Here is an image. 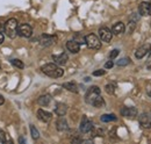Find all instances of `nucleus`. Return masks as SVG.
<instances>
[{"mask_svg":"<svg viewBox=\"0 0 151 144\" xmlns=\"http://www.w3.org/2000/svg\"><path fill=\"white\" fill-rule=\"evenodd\" d=\"M42 72L51 78H60L64 74V70L60 69L56 63H48L41 68Z\"/></svg>","mask_w":151,"mask_h":144,"instance_id":"obj_1","label":"nucleus"},{"mask_svg":"<svg viewBox=\"0 0 151 144\" xmlns=\"http://www.w3.org/2000/svg\"><path fill=\"white\" fill-rule=\"evenodd\" d=\"M18 26H19V23H18L17 19H8L4 24L5 34L9 38H15L18 36Z\"/></svg>","mask_w":151,"mask_h":144,"instance_id":"obj_2","label":"nucleus"},{"mask_svg":"<svg viewBox=\"0 0 151 144\" xmlns=\"http://www.w3.org/2000/svg\"><path fill=\"white\" fill-rule=\"evenodd\" d=\"M85 43L90 49H100L101 48V42L98 38V36L94 34H90L85 37Z\"/></svg>","mask_w":151,"mask_h":144,"instance_id":"obj_3","label":"nucleus"},{"mask_svg":"<svg viewBox=\"0 0 151 144\" xmlns=\"http://www.w3.org/2000/svg\"><path fill=\"white\" fill-rule=\"evenodd\" d=\"M100 94H101V91H100V89H99L98 86H91V87L88 89V91L86 92L85 100H86L87 104L91 105V104L93 102V100H94L98 95H100Z\"/></svg>","mask_w":151,"mask_h":144,"instance_id":"obj_4","label":"nucleus"},{"mask_svg":"<svg viewBox=\"0 0 151 144\" xmlns=\"http://www.w3.org/2000/svg\"><path fill=\"white\" fill-rule=\"evenodd\" d=\"M92 130H93L92 121H90L86 115H83V119H81V122H80V131L83 134H87V132H90Z\"/></svg>","mask_w":151,"mask_h":144,"instance_id":"obj_5","label":"nucleus"},{"mask_svg":"<svg viewBox=\"0 0 151 144\" xmlns=\"http://www.w3.org/2000/svg\"><path fill=\"white\" fill-rule=\"evenodd\" d=\"M32 34H33V28H32L29 24L23 23V24L18 26V35L19 36L28 38V37H30V36H32Z\"/></svg>","mask_w":151,"mask_h":144,"instance_id":"obj_6","label":"nucleus"},{"mask_svg":"<svg viewBox=\"0 0 151 144\" xmlns=\"http://www.w3.org/2000/svg\"><path fill=\"white\" fill-rule=\"evenodd\" d=\"M138 122L143 129H149L151 127V115L148 113H142L138 117Z\"/></svg>","mask_w":151,"mask_h":144,"instance_id":"obj_7","label":"nucleus"},{"mask_svg":"<svg viewBox=\"0 0 151 144\" xmlns=\"http://www.w3.org/2000/svg\"><path fill=\"white\" fill-rule=\"evenodd\" d=\"M138 12L143 17H150L151 15V4L148 1H143L138 6Z\"/></svg>","mask_w":151,"mask_h":144,"instance_id":"obj_8","label":"nucleus"},{"mask_svg":"<svg viewBox=\"0 0 151 144\" xmlns=\"http://www.w3.org/2000/svg\"><path fill=\"white\" fill-rule=\"evenodd\" d=\"M99 36H100V38H101V41H104V42H111L112 41V37H113V33L108 29V28H106V27H102V28H100L99 29Z\"/></svg>","mask_w":151,"mask_h":144,"instance_id":"obj_9","label":"nucleus"},{"mask_svg":"<svg viewBox=\"0 0 151 144\" xmlns=\"http://www.w3.org/2000/svg\"><path fill=\"white\" fill-rule=\"evenodd\" d=\"M55 41H56V36L48 35V34H43L40 37V43L43 47H50L55 43Z\"/></svg>","mask_w":151,"mask_h":144,"instance_id":"obj_10","label":"nucleus"},{"mask_svg":"<svg viewBox=\"0 0 151 144\" xmlns=\"http://www.w3.org/2000/svg\"><path fill=\"white\" fill-rule=\"evenodd\" d=\"M121 114H122V116L132 120L137 116V109L135 107H123L121 109Z\"/></svg>","mask_w":151,"mask_h":144,"instance_id":"obj_11","label":"nucleus"},{"mask_svg":"<svg viewBox=\"0 0 151 144\" xmlns=\"http://www.w3.org/2000/svg\"><path fill=\"white\" fill-rule=\"evenodd\" d=\"M37 117H38V120H40V121L48 123V122H50V121H51V119H52V114H51L50 112L44 110V109H38L37 110Z\"/></svg>","mask_w":151,"mask_h":144,"instance_id":"obj_12","label":"nucleus"},{"mask_svg":"<svg viewBox=\"0 0 151 144\" xmlns=\"http://www.w3.org/2000/svg\"><path fill=\"white\" fill-rule=\"evenodd\" d=\"M52 59L55 60L57 65H65L69 60V56L66 53H62L60 55H54L52 56Z\"/></svg>","mask_w":151,"mask_h":144,"instance_id":"obj_13","label":"nucleus"},{"mask_svg":"<svg viewBox=\"0 0 151 144\" xmlns=\"http://www.w3.org/2000/svg\"><path fill=\"white\" fill-rule=\"evenodd\" d=\"M66 49L72 54H77L80 50V43L77 41H68L66 42Z\"/></svg>","mask_w":151,"mask_h":144,"instance_id":"obj_14","label":"nucleus"},{"mask_svg":"<svg viewBox=\"0 0 151 144\" xmlns=\"http://www.w3.org/2000/svg\"><path fill=\"white\" fill-rule=\"evenodd\" d=\"M56 128L58 131H65L69 129V125L64 116H59L56 121Z\"/></svg>","mask_w":151,"mask_h":144,"instance_id":"obj_15","label":"nucleus"},{"mask_svg":"<svg viewBox=\"0 0 151 144\" xmlns=\"http://www.w3.org/2000/svg\"><path fill=\"white\" fill-rule=\"evenodd\" d=\"M126 30V26L123 22H116L112 28V33L114 35H120V34H123Z\"/></svg>","mask_w":151,"mask_h":144,"instance_id":"obj_16","label":"nucleus"},{"mask_svg":"<svg viewBox=\"0 0 151 144\" xmlns=\"http://www.w3.org/2000/svg\"><path fill=\"white\" fill-rule=\"evenodd\" d=\"M50 102H51V95H49V94L41 95V96L37 99V104L40 105V106H42V107L48 106Z\"/></svg>","mask_w":151,"mask_h":144,"instance_id":"obj_17","label":"nucleus"},{"mask_svg":"<svg viewBox=\"0 0 151 144\" xmlns=\"http://www.w3.org/2000/svg\"><path fill=\"white\" fill-rule=\"evenodd\" d=\"M68 112V106L65 104H62V102H58L55 108V113H56L58 116H64Z\"/></svg>","mask_w":151,"mask_h":144,"instance_id":"obj_18","label":"nucleus"},{"mask_svg":"<svg viewBox=\"0 0 151 144\" xmlns=\"http://www.w3.org/2000/svg\"><path fill=\"white\" fill-rule=\"evenodd\" d=\"M148 51H149V47L143 45V47H141V48H138V49L136 50V53H135V57H136V58H138V59H141V58H143L145 55L148 54Z\"/></svg>","mask_w":151,"mask_h":144,"instance_id":"obj_19","label":"nucleus"},{"mask_svg":"<svg viewBox=\"0 0 151 144\" xmlns=\"http://www.w3.org/2000/svg\"><path fill=\"white\" fill-rule=\"evenodd\" d=\"M91 105H92V106H94V107H96V108H104L105 107V105H106V102H105L104 98H102V96H101V94H100V95H98L94 100H93V102H92Z\"/></svg>","mask_w":151,"mask_h":144,"instance_id":"obj_20","label":"nucleus"},{"mask_svg":"<svg viewBox=\"0 0 151 144\" xmlns=\"http://www.w3.org/2000/svg\"><path fill=\"white\" fill-rule=\"evenodd\" d=\"M63 89L70 91V92H73V93H78V86H77V84L73 83V81L64 83V84H63Z\"/></svg>","mask_w":151,"mask_h":144,"instance_id":"obj_21","label":"nucleus"},{"mask_svg":"<svg viewBox=\"0 0 151 144\" xmlns=\"http://www.w3.org/2000/svg\"><path fill=\"white\" fill-rule=\"evenodd\" d=\"M100 120H101V122L106 123V122H111V121H116L117 117L114 114H104V115H101Z\"/></svg>","mask_w":151,"mask_h":144,"instance_id":"obj_22","label":"nucleus"},{"mask_svg":"<svg viewBox=\"0 0 151 144\" xmlns=\"http://www.w3.org/2000/svg\"><path fill=\"white\" fill-rule=\"evenodd\" d=\"M29 129H30V134H32V137H33V140H38V137H40V132H38V130L35 128L34 125H30L29 126Z\"/></svg>","mask_w":151,"mask_h":144,"instance_id":"obj_23","label":"nucleus"},{"mask_svg":"<svg viewBox=\"0 0 151 144\" xmlns=\"http://www.w3.org/2000/svg\"><path fill=\"white\" fill-rule=\"evenodd\" d=\"M129 63H130V58L123 57V58H121L120 60L116 62V65H119V66H126V65H128Z\"/></svg>","mask_w":151,"mask_h":144,"instance_id":"obj_24","label":"nucleus"},{"mask_svg":"<svg viewBox=\"0 0 151 144\" xmlns=\"http://www.w3.org/2000/svg\"><path fill=\"white\" fill-rule=\"evenodd\" d=\"M11 64H12L13 66L18 68V69H23V68H24L23 62H22V60H20V59H12V60H11Z\"/></svg>","mask_w":151,"mask_h":144,"instance_id":"obj_25","label":"nucleus"},{"mask_svg":"<svg viewBox=\"0 0 151 144\" xmlns=\"http://www.w3.org/2000/svg\"><path fill=\"white\" fill-rule=\"evenodd\" d=\"M105 90H106V92L108 94H114V92H115V85L114 84H107L106 87H105Z\"/></svg>","mask_w":151,"mask_h":144,"instance_id":"obj_26","label":"nucleus"},{"mask_svg":"<svg viewBox=\"0 0 151 144\" xmlns=\"http://www.w3.org/2000/svg\"><path fill=\"white\" fill-rule=\"evenodd\" d=\"M119 54H120V51H119L117 49H114V50L111 51V54H109V58H111V59H115V58L119 56Z\"/></svg>","mask_w":151,"mask_h":144,"instance_id":"obj_27","label":"nucleus"},{"mask_svg":"<svg viewBox=\"0 0 151 144\" xmlns=\"http://www.w3.org/2000/svg\"><path fill=\"white\" fill-rule=\"evenodd\" d=\"M6 142V134L4 130L0 129V143H5Z\"/></svg>","mask_w":151,"mask_h":144,"instance_id":"obj_28","label":"nucleus"},{"mask_svg":"<svg viewBox=\"0 0 151 144\" xmlns=\"http://www.w3.org/2000/svg\"><path fill=\"white\" fill-rule=\"evenodd\" d=\"M104 135H105V132L101 129H96L93 131V136H104Z\"/></svg>","mask_w":151,"mask_h":144,"instance_id":"obj_29","label":"nucleus"},{"mask_svg":"<svg viewBox=\"0 0 151 144\" xmlns=\"http://www.w3.org/2000/svg\"><path fill=\"white\" fill-rule=\"evenodd\" d=\"M106 73V71L105 70H96V71L93 72V76H95V77H99V76H104Z\"/></svg>","mask_w":151,"mask_h":144,"instance_id":"obj_30","label":"nucleus"},{"mask_svg":"<svg viewBox=\"0 0 151 144\" xmlns=\"http://www.w3.org/2000/svg\"><path fill=\"white\" fill-rule=\"evenodd\" d=\"M113 66H114V63L112 60H108V62L105 64V68H106V69H112Z\"/></svg>","mask_w":151,"mask_h":144,"instance_id":"obj_31","label":"nucleus"},{"mask_svg":"<svg viewBox=\"0 0 151 144\" xmlns=\"http://www.w3.org/2000/svg\"><path fill=\"white\" fill-rule=\"evenodd\" d=\"M4 102H5V98L0 94V106H1V105H4Z\"/></svg>","mask_w":151,"mask_h":144,"instance_id":"obj_32","label":"nucleus"},{"mask_svg":"<svg viewBox=\"0 0 151 144\" xmlns=\"http://www.w3.org/2000/svg\"><path fill=\"white\" fill-rule=\"evenodd\" d=\"M4 38H5V36H4V34L2 33H0V44L4 42Z\"/></svg>","mask_w":151,"mask_h":144,"instance_id":"obj_33","label":"nucleus"},{"mask_svg":"<svg viewBox=\"0 0 151 144\" xmlns=\"http://www.w3.org/2000/svg\"><path fill=\"white\" fill-rule=\"evenodd\" d=\"M19 143H26V140H24V138H23V137H20L19 138Z\"/></svg>","mask_w":151,"mask_h":144,"instance_id":"obj_34","label":"nucleus"},{"mask_svg":"<svg viewBox=\"0 0 151 144\" xmlns=\"http://www.w3.org/2000/svg\"><path fill=\"white\" fill-rule=\"evenodd\" d=\"M148 93H149V94L151 95V89H148Z\"/></svg>","mask_w":151,"mask_h":144,"instance_id":"obj_35","label":"nucleus"},{"mask_svg":"<svg viewBox=\"0 0 151 144\" xmlns=\"http://www.w3.org/2000/svg\"><path fill=\"white\" fill-rule=\"evenodd\" d=\"M148 53H149V54L151 55V47H150V48H149V51H148Z\"/></svg>","mask_w":151,"mask_h":144,"instance_id":"obj_36","label":"nucleus"},{"mask_svg":"<svg viewBox=\"0 0 151 144\" xmlns=\"http://www.w3.org/2000/svg\"><path fill=\"white\" fill-rule=\"evenodd\" d=\"M150 26H151V22H150Z\"/></svg>","mask_w":151,"mask_h":144,"instance_id":"obj_37","label":"nucleus"}]
</instances>
